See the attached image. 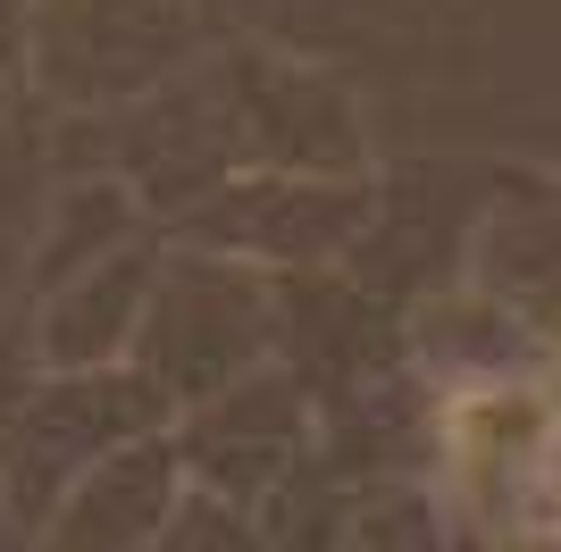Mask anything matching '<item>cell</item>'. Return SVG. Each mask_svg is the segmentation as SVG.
Listing matches in <instances>:
<instances>
[{
	"instance_id": "6da1fadb",
	"label": "cell",
	"mask_w": 561,
	"mask_h": 552,
	"mask_svg": "<svg viewBox=\"0 0 561 552\" xmlns=\"http://www.w3.org/2000/svg\"><path fill=\"white\" fill-rule=\"evenodd\" d=\"M445 436L486 519L519 536H561V352L519 386H469Z\"/></svg>"
}]
</instances>
